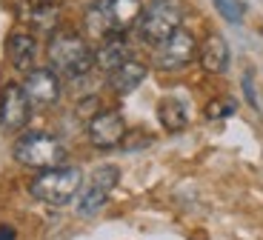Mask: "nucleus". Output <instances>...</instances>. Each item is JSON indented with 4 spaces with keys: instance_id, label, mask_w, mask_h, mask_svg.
I'll list each match as a JSON object with an SVG mask.
<instances>
[{
    "instance_id": "nucleus-1",
    "label": "nucleus",
    "mask_w": 263,
    "mask_h": 240,
    "mask_svg": "<svg viewBox=\"0 0 263 240\" xmlns=\"http://www.w3.org/2000/svg\"><path fill=\"white\" fill-rule=\"evenodd\" d=\"M46 54L49 63L66 78H83L95 66V52L89 49V43L72 32H54L46 46Z\"/></svg>"
},
{
    "instance_id": "nucleus-2",
    "label": "nucleus",
    "mask_w": 263,
    "mask_h": 240,
    "mask_svg": "<svg viewBox=\"0 0 263 240\" xmlns=\"http://www.w3.org/2000/svg\"><path fill=\"white\" fill-rule=\"evenodd\" d=\"M143 14V3L140 0H98L89 9V29L103 38H120L129 32Z\"/></svg>"
},
{
    "instance_id": "nucleus-3",
    "label": "nucleus",
    "mask_w": 263,
    "mask_h": 240,
    "mask_svg": "<svg viewBox=\"0 0 263 240\" xmlns=\"http://www.w3.org/2000/svg\"><path fill=\"white\" fill-rule=\"evenodd\" d=\"M183 29V3L180 0H152L138 20V34L143 43L160 46Z\"/></svg>"
},
{
    "instance_id": "nucleus-4",
    "label": "nucleus",
    "mask_w": 263,
    "mask_h": 240,
    "mask_svg": "<svg viewBox=\"0 0 263 240\" xmlns=\"http://www.w3.org/2000/svg\"><path fill=\"white\" fill-rule=\"evenodd\" d=\"M80 186H83V172L74 169V166H58V169H46L40 172L32 183H29V192H32L34 200L49 203V206H66L80 195Z\"/></svg>"
},
{
    "instance_id": "nucleus-5",
    "label": "nucleus",
    "mask_w": 263,
    "mask_h": 240,
    "mask_svg": "<svg viewBox=\"0 0 263 240\" xmlns=\"http://www.w3.org/2000/svg\"><path fill=\"white\" fill-rule=\"evenodd\" d=\"M14 160L29 169H58L66 160V146L52 135L32 132L14 143Z\"/></svg>"
},
{
    "instance_id": "nucleus-6",
    "label": "nucleus",
    "mask_w": 263,
    "mask_h": 240,
    "mask_svg": "<svg viewBox=\"0 0 263 240\" xmlns=\"http://www.w3.org/2000/svg\"><path fill=\"white\" fill-rule=\"evenodd\" d=\"M118 180H120L118 166H98V169L92 172V177H89V183L83 186L80 197H78V212L80 214H95L106 200H109V195H112V189L118 186Z\"/></svg>"
},
{
    "instance_id": "nucleus-7",
    "label": "nucleus",
    "mask_w": 263,
    "mask_h": 240,
    "mask_svg": "<svg viewBox=\"0 0 263 240\" xmlns=\"http://www.w3.org/2000/svg\"><path fill=\"white\" fill-rule=\"evenodd\" d=\"M29 115H32V100L26 89L6 83L0 91V126L6 132H17L29 123Z\"/></svg>"
},
{
    "instance_id": "nucleus-8",
    "label": "nucleus",
    "mask_w": 263,
    "mask_h": 240,
    "mask_svg": "<svg viewBox=\"0 0 263 240\" xmlns=\"http://www.w3.org/2000/svg\"><path fill=\"white\" fill-rule=\"evenodd\" d=\"M195 52H197L195 34L186 32V29H180V32H175L166 43L158 46L155 63H158V69H163V71H178V69H183V66L192 63Z\"/></svg>"
},
{
    "instance_id": "nucleus-9",
    "label": "nucleus",
    "mask_w": 263,
    "mask_h": 240,
    "mask_svg": "<svg viewBox=\"0 0 263 240\" xmlns=\"http://www.w3.org/2000/svg\"><path fill=\"white\" fill-rule=\"evenodd\" d=\"M86 135H89L92 146H98V149H115L126 137V120L120 112H109V109L98 112L95 117H89Z\"/></svg>"
},
{
    "instance_id": "nucleus-10",
    "label": "nucleus",
    "mask_w": 263,
    "mask_h": 240,
    "mask_svg": "<svg viewBox=\"0 0 263 240\" xmlns=\"http://www.w3.org/2000/svg\"><path fill=\"white\" fill-rule=\"evenodd\" d=\"M26 95L29 100H32V106H54L60 100V78H58V71L52 69H34L29 71V78H26Z\"/></svg>"
},
{
    "instance_id": "nucleus-11",
    "label": "nucleus",
    "mask_w": 263,
    "mask_h": 240,
    "mask_svg": "<svg viewBox=\"0 0 263 240\" xmlns=\"http://www.w3.org/2000/svg\"><path fill=\"white\" fill-rule=\"evenodd\" d=\"M20 17L26 20L34 32H52L60 17V3L58 0H23L20 3Z\"/></svg>"
},
{
    "instance_id": "nucleus-12",
    "label": "nucleus",
    "mask_w": 263,
    "mask_h": 240,
    "mask_svg": "<svg viewBox=\"0 0 263 240\" xmlns=\"http://www.w3.org/2000/svg\"><path fill=\"white\" fill-rule=\"evenodd\" d=\"M6 58L14 69L20 71H34V63H37V43H34L32 34L23 32H12L6 40Z\"/></svg>"
},
{
    "instance_id": "nucleus-13",
    "label": "nucleus",
    "mask_w": 263,
    "mask_h": 240,
    "mask_svg": "<svg viewBox=\"0 0 263 240\" xmlns=\"http://www.w3.org/2000/svg\"><path fill=\"white\" fill-rule=\"evenodd\" d=\"M129 60H132V46L123 40V34L120 38H106V43L95 52V63L109 75L118 71L120 66H126Z\"/></svg>"
},
{
    "instance_id": "nucleus-14",
    "label": "nucleus",
    "mask_w": 263,
    "mask_h": 240,
    "mask_svg": "<svg viewBox=\"0 0 263 240\" xmlns=\"http://www.w3.org/2000/svg\"><path fill=\"white\" fill-rule=\"evenodd\" d=\"M200 66L209 75H223L229 69V46L220 34H209L200 43Z\"/></svg>"
},
{
    "instance_id": "nucleus-15",
    "label": "nucleus",
    "mask_w": 263,
    "mask_h": 240,
    "mask_svg": "<svg viewBox=\"0 0 263 240\" xmlns=\"http://www.w3.org/2000/svg\"><path fill=\"white\" fill-rule=\"evenodd\" d=\"M143 80H146V66L138 63V60H129L126 66H120L118 71L109 75V86H112L118 95H132Z\"/></svg>"
},
{
    "instance_id": "nucleus-16",
    "label": "nucleus",
    "mask_w": 263,
    "mask_h": 240,
    "mask_svg": "<svg viewBox=\"0 0 263 240\" xmlns=\"http://www.w3.org/2000/svg\"><path fill=\"white\" fill-rule=\"evenodd\" d=\"M158 120L169 132H180L189 123V109H186V103L180 98H163L158 103Z\"/></svg>"
},
{
    "instance_id": "nucleus-17",
    "label": "nucleus",
    "mask_w": 263,
    "mask_h": 240,
    "mask_svg": "<svg viewBox=\"0 0 263 240\" xmlns=\"http://www.w3.org/2000/svg\"><path fill=\"white\" fill-rule=\"evenodd\" d=\"M212 3H215V9L223 14V20H229V23H240V20H243V3H240V0H212Z\"/></svg>"
},
{
    "instance_id": "nucleus-18",
    "label": "nucleus",
    "mask_w": 263,
    "mask_h": 240,
    "mask_svg": "<svg viewBox=\"0 0 263 240\" xmlns=\"http://www.w3.org/2000/svg\"><path fill=\"white\" fill-rule=\"evenodd\" d=\"M235 109H237L235 100H215V103L206 106V117H212V120H217V117H229Z\"/></svg>"
},
{
    "instance_id": "nucleus-19",
    "label": "nucleus",
    "mask_w": 263,
    "mask_h": 240,
    "mask_svg": "<svg viewBox=\"0 0 263 240\" xmlns=\"http://www.w3.org/2000/svg\"><path fill=\"white\" fill-rule=\"evenodd\" d=\"M0 240H14V229L12 226H0Z\"/></svg>"
}]
</instances>
